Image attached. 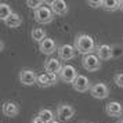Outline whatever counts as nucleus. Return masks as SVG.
I'll use <instances>...</instances> for the list:
<instances>
[{"label": "nucleus", "instance_id": "nucleus-1", "mask_svg": "<svg viewBox=\"0 0 123 123\" xmlns=\"http://www.w3.org/2000/svg\"><path fill=\"white\" fill-rule=\"evenodd\" d=\"M75 49L78 53L83 54V55H89V54H94L97 51L94 39L86 33H80L75 37Z\"/></svg>", "mask_w": 123, "mask_h": 123}, {"label": "nucleus", "instance_id": "nucleus-2", "mask_svg": "<svg viewBox=\"0 0 123 123\" xmlns=\"http://www.w3.org/2000/svg\"><path fill=\"white\" fill-rule=\"evenodd\" d=\"M53 19H54V12H53V10L50 7L43 6V7H40L39 10L35 11V21L42 24V25L51 24Z\"/></svg>", "mask_w": 123, "mask_h": 123}, {"label": "nucleus", "instance_id": "nucleus-3", "mask_svg": "<svg viewBox=\"0 0 123 123\" xmlns=\"http://www.w3.org/2000/svg\"><path fill=\"white\" fill-rule=\"evenodd\" d=\"M82 65H83V68L86 71L94 72V71H98L101 68V60L97 57V54L83 55V58H82Z\"/></svg>", "mask_w": 123, "mask_h": 123}, {"label": "nucleus", "instance_id": "nucleus-4", "mask_svg": "<svg viewBox=\"0 0 123 123\" xmlns=\"http://www.w3.org/2000/svg\"><path fill=\"white\" fill-rule=\"evenodd\" d=\"M60 79H61L62 82H65V83H73V80L78 78V72H76V68L71 65V64H65L64 67H62L61 72H60Z\"/></svg>", "mask_w": 123, "mask_h": 123}, {"label": "nucleus", "instance_id": "nucleus-5", "mask_svg": "<svg viewBox=\"0 0 123 123\" xmlns=\"http://www.w3.org/2000/svg\"><path fill=\"white\" fill-rule=\"evenodd\" d=\"M57 116H58V120L61 122L71 120L75 116V108L69 104H60L57 106Z\"/></svg>", "mask_w": 123, "mask_h": 123}, {"label": "nucleus", "instance_id": "nucleus-6", "mask_svg": "<svg viewBox=\"0 0 123 123\" xmlns=\"http://www.w3.org/2000/svg\"><path fill=\"white\" fill-rule=\"evenodd\" d=\"M90 94L93 95L94 98L97 100H105L106 97L109 95V87L106 86L105 83H95L91 86V89H90Z\"/></svg>", "mask_w": 123, "mask_h": 123}, {"label": "nucleus", "instance_id": "nucleus-7", "mask_svg": "<svg viewBox=\"0 0 123 123\" xmlns=\"http://www.w3.org/2000/svg\"><path fill=\"white\" fill-rule=\"evenodd\" d=\"M91 86L93 84L90 83V80L87 76H84V75H78V78L73 80L72 83V87L75 91H79V93H86V91H89L91 89Z\"/></svg>", "mask_w": 123, "mask_h": 123}, {"label": "nucleus", "instance_id": "nucleus-8", "mask_svg": "<svg viewBox=\"0 0 123 123\" xmlns=\"http://www.w3.org/2000/svg\"><path fill=\"white\" fill-rule=\"evenodd\" d=\"M18 78H19V82L24 84V86H32V84L36 83V80H37V75L35 71L32 69H22L19 75H18Z\"/></svg>", "mask_w": 123, "mask_h": 123}, {"label": "nucleus", "instance_id": "nucleus-9", "mask_svg": "<svg viewBox=\"0 0 123 123\" xmlns=\"http://www.w3.org/2000/svg\"><path fill=\"white\" fill-rule=\"evenodd\" d=\"M62 67L64 65L61 64L60 58H49L44 64V71L49 75H60Z\"/></svg>", "mask_w": 123, "mask_h": 123}, {"label": "nucleus", "instance_id": "nucleus-10", "mask_svg": "<svg viewBox=\"0 0 123 123\" xmlns=\"http://www.w3.org/2000/svg\"><path fill=\"white\" fill-rule=\"evenodd\" d=\"M105 112L108 116L111 117H117L123 115V105L119 101H109L105 105Z\"/></svg>", "mask_w": 123, "mask_h": 123}, {"label": "nucleus", "instance_id": "nucleus-11", "mask_svg": "<svg viewBox=\"0 0 123 123\" xmlns=\"http://www.w3.org/2000/svg\"><path fill=\"white\" fill-rule=\"evenodd\" d=\"M76 54V49L75 46H71V44H62L58 47V57L60 60H64V61H69L72 60L73 57Z\"/></svg>", "mask_w": 123, "mask_h": 123}, {"label": "nucleus", "instance_id": "nucleus-12", "mask_svg": "<svg viewBox=\"0 0 123 123\" xmlns=\"http://www.w3.org/2000/svg\"><path fill=\"white\" fill-rule=\"evenodd\" d=\"M39 50L40 53H43V54H46V55H51V54H54L57 50V44L55 42L53 39H50V37H46L42 43L39 44ZM58 51V50H57Z\"/></svg>", "mask_w": 123, "mask_h": 123}, {"label": "nucleus", "instance_id": "nucleus-13", "mask_svg": "<svg viewBox=\"0 0 123 123\" xmlns=\"http://www.w3.org/2000/svg\"><path fill=\"white\" fill-rule=\"evenodd\" d=\"M49 4H50V8L53 10L54 15H67L68 10H69L68 4L64 0H53Z\"/></svg>", "mask_w": 123, "mask_h": 123}, {"label": "nucleus", "instance_id": "nucleus-14", "mask_svg": "<svg viewBox=\"0 0 123 123\" xmlns=\"http://www.w3.org/2000/svg\"><path fill=\"white\" fill-rule=\"evenodd\" d=\"M97 57L101 61H108L113 57V49L108 44H100L97 47Z\"/></svg>", "mask_w": 123, "mask_h": 123}, {"label": "nucleus", "instance_id": "nucleus-15", "mask_svg": "<svg viewBox=\"0 0 123 123\" xmlns=\"http://www.w3.org/2000/svg\"><path fill=\"white\" fill-rule=\"evenodd\" d=\"M3 113L7 117H15L19 113V106H18V104L12 102V101H6L3 104Z\"/></svg>", "mask_w": 123, "mask_h": 123}, {"label": "nucleus", "instance_id": "nucleus-16", "mask_svg": "<svg viewBox=\"0 0 123 123\" xmlns=\"http://www.w3.org/2000/svg\"><path fill=\"white\" fill-rule=\"evenodd\" d=\"M4 24H6L8 28H18V26H21V24H22V18H21L19 14L12 12L11 15L4 21Z\"/></svg>", "mask_w": 123, "mask_h": 123}, {"label": "nucleus", "instance_id": "nucleus-17", "mask_svg": "<svg viewBox=\"0 0 123 123\" xmlns=\"http://www.w3.org/2000/svg\"><path fill=\"white\" fill-rule=\"evenodd\" d=\"M101 8H104L105 11H115L120 8V1L119 0H102Z\"/></svg>", "mask_w": 123, "mask_h": 123}, {"label": "nucleus", "instance_id": "nucleus-18", "mask_svg": "<svg viewBox=\"0 0 123 123\" xmlns=\"http://www.w3.org/2000/svg\"><path fill=\"white\" fill-rule=\"evenodd\" d=\"M31 36H32L33 42H37L40 44V43L46 39V31L43 28H33L32 32H31Z\"/></svg>", "mask_w": 123, "mask_h": 123}, {"label": "nucleus", "instance_id": "nucleus-19", "mask_svg": "<svg viewBox=\"0 0 123 123\" xmlns=\"http://www.w3.org/2000/svg\"><path fill=\"white\" fill-rule=\"evenodd\" d=\"M12 12L14 11H12L11 6H8L7 3H0V19L1 21H6Z\"/></svg>", "mask_w": 123, "mask_h": 123}, {"label": "nucleus", "instance_id": "nucleus-20", "mask_svg": "<svg viewBox=\"0 0 123 123\" xmlns=\"http://www.w3.org/2000/svg\"><path fill=\"white\" fill-rule=\"evenodd\" d=\"M37 116L42 117L44 123H49L50 120L54 119V112L51 111V109H49V108H42L39 111V113H37Z\"/></svg>", "mask_w": 123, "mask_h": 123}, {"label": "nucleus", "instance_id": "nucleus-21", "mask_svg": "<svg viewBox=\"0 0 123 123\" xmlns=\"http://www.w3.org/2000/svg\"><path fill=\"white\" fill-rule=\"evenodd\" d=\"M36 84H37L39 87H50V86H51L50 75H49V73H42V75H37Z\"/></svg>", "mask_w": 123, "mask_h": 123}, {"label": "nucleus", "instance_id": "nucleus-22", "mask_svg": "<svg viewBox=\"0 0 123 123\" xmlns=\"http://www.w3.org/2000/svg\"><path fill=\"white\" fill-rule=\"evenodd\" d=\"M26 6L36 11V10H39L40 7H43V1L42 0H28L26 1Z\"/></svg>", "mask_w": 123, "mask_h": 123}, {"label": "nucleus", "instance_id": "nucleus-23", "mask_svg": "<svg viewBox=\"0 0 123 123\" xmlns=\"http://www.w3.org/2000/svg\"><path fill=\"white\" fill-rule=\"evenodd\" d=\"M113 83L116 84L117 87H120V89H123V73H116L115 76H113Z\"/></svg>", "mask_w": 123, "mask_h": 123}, {"label": "nucleus", "instance_id": "nucleus-24", "mask_svg": "<svg viewBox=\"0 0 123 123\" xmlns=\"http://www.w3.org/2000/svg\"><path fill=\"white\" fill-rule=\"evenodd\" d=\"M87 4H89V6H91V7H101V4H102V1H100V0H98V1H91V0H89V1H87Z\"/></svg>", "mask_w": 123, "mask_h": 123}, {"label": "nucleus", "instance_id": "nucleus-25", "mask_svg": "<svg viewBox=\"0 0 123 123\" xmlns=\"http://www.w3.org/2000/svg\"><path fill=\"white\" fill-rule=\"evenodd\" d=\"M58 75H50V82H51V86H54V84H57V82H58Z\"/></svg>", "mask_w": 123, "mask_h": 123}, {"label": "nucleus", "instance_id": "nucleus-26", "mask_svg": "<svg viewBox=\"0 0 123 123\" xmlns=\"http://www.w3.org/2000/svg\"><path fill=\"white\" fill-rule=\"evenodd\" d=\"M32 123H44V122H43V119H42L40 116H37V115H36V116L32 119Z\"/></svg>", "mask_w": 123, "mask_h": 123}, {"label": "nucleus", "instance_id": "nucleus-27", "mask_svg": "<svg viewBox=\"0 0 123 123\" xmlns=\"http://www.w3.org/2000/svg\"><path fill=\"white\" fill-rule=\"evenodd\" d=\"M49 123H61V120H58V119H55V117H54V119H53V120H50Z\"/></svg>", "mask_w": 123, "mask_h": 123}, {"label": "nucleus", "instance_id": "nucleus-28", "mask_svg": "<svg viewBox=\"0 0 123 123\" xmlns=\"http://www.w3.org/2000/svg\"><path fill=\"white\" fill-rule=\"evenodd\" d=\"M0 49H1V50L4 49V42H1V43H0Z\"/></svg>", "mask_w": 123, "mask_h": 123}, {"label": "nucleus", "instance_id": "nucleus-29", "mask_svg": "<svg viewBox=\"0 0 123 123\" xmlns=\"http://www.w3.org/2000/svg\"><path fill=\"white\" fill-rule=\"evenodd\" d=\"M119 10H122V11H123V0L120 1V8H119Z\"/></svg>", "mask_w": 123, "mask_h": 123}, {"label": "nucleus", "instance_id": "nucleus-30", "mask_svg": "<svg viewBox=\"0 0 123 123\" xmlns=\"http://www.w3.org/2000/svg\"><path fill=\"white\" fill-rule=\"evenodd\" d=\"M116 123H123V117H122V119H119V120H117Z\"/></svg>", "mask_w": 123, "mask_h": 123}, {"label": "nucleus", "instance_id": "nucleus-31", "mask_svg": "<svg viewBox=\"0 0 123 123\" xmlns=\"http://www.w3.org/2000/svg\"><path fill=\"white\" fill-rule=\"evenodd\" d=\"M83 123H87V122H83Z\"/></svg>", "mask_w": 123, "mask_h": 123}]
</instances>
